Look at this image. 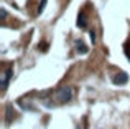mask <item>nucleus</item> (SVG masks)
<instances>
[{"instance_id":"1","label":"nucleus","mask_w":130,"mask_h":129,"mask_svg":"<svg viewBox=\"0 0 130 129\" xmlns=\"http://www.w3.org/2000/svg\"><path fill=\"white\" fill-rule=\"evenodd\" d=\"M71 98H73V89H71L69 86L59 88V89L51 96V101L48 103V108H54L56 104H66Z\"/></svg>"},{"instance_id":"2","label":"nucleus","mask_w":130,"mask_h":129,"mask_svg":"<svg viewBox=\"0 0 130 129\" xmlns=\"http://www.w3.org/2000/svg\"><path fill=\"white\" fill-rule=\"evenodd\" d=\"M13 76V70L12 68H5V71H3V76H2V91L7 89V86H8L10 83V78Z\"/></svg>"},{"instance_id":"3","label":"nucleus","mask_w":130,"mask_h":129,"mask_svg":"<svg viewBox=\"0 0 130 129\" xmlns=\"http://www.w3.org/2000/svg\"><path fill=\"white\" fill-rule=\"evenodd\" d=\"M127 81H128V74L124 73V71H120V73H119L117 76L114 78V83H115V84H125Z\"/></svg>"},{"instance_id":"4","label":"nucleus","mask_w":130,"mask_h":129,"mask_svg":"<svg viewBox=\"0 0 130 129\" xmlns=\"http://www.w3.org/2000/svg\"><path fill=\"white\" fill-rule=\"evenodd\" d=\"M77 25H79V28H86L87 27V18H86V15H84V12H81L79 15H77Z\"/></svg>"},{"instance_id":"5","label":"nucleus","mask_w":130,"mask_h":129,"mask_svg":"<svg viewBox=\"0 0 130 129\" xmlns=\"http://www.w3.org/2000/svg\"><path fill=\"white\" fill-rule=\"evenodd\" d=\"M76 48H77V51H79L81 55H86V53L89 51V48H87L86 45H84L83 40H77V42H76Z\"/></svg>"},{"instance_id":"6","label":"nucleus","mask_w":130,"mask_h":129,"mask_svg":"<svg viewBox=\"0 0 130 129\" xmlns=\"http://www.w3.org/2000/svg\"><path fill=\"white\" fill-rule=\"evenodd\" d=\"M5 121L7 123H10V121H12V108H7V116H5Z\"/></svg>"},{"instance_id":"7","label":"nucleus","mask_w":130,"mask_h":129,"mask_svg":"<svg viewBox=\"0 0 130 129\" xmlns=\"http://www.w3.org/2000/svg\"><path fill=\"white\" fill-rule=\"evenodd\" d=\"M125 55H127V58H128V61H130V42L128 43H125Z\"/></svg>"},{"instance_id":"8","label":"nucleus","mask_w":130,"mask_h":129,"mask_svg":"<svg viewBox=\"0 0 130 129\" xmlns=\"http://www.w3.org/2000/svg\"><path fill=\"white\" fill-rule=\"evenodd\" d=\"M0 17H2V22H5V18H7V12H5V8L0 10Z\"/></svg>"},{"instance_id":"9","label":"nucleus","mask_w":130,"mask_h":129,"mask_svg":"<svg viewBox=\"0 0 130 129\" xmlns=\"http://www.w3.org/2000/svg\"><path fill=\"white\" fill-rule=\"evenodd\" d=\"M89 36H91L92 43H94V42H95V32H94V30H91V32H89Z\"/></svg>"},{"instance_id":"10","label":"nucleus","mask_w":130,"mask_h":129,"mask_svg":"<svg viewBox=\"0 0 130 129\" xmlns=\"http://www.w3.org/2000/svg\"><path fill=\"white\" fill-rule=\"evenodd\" d=\"M44 5H46V0H41V5H40V8H38V13H41V12H43Z\"/></svg>"},{"instance_id":"11","label":"nucleus","mask_w":130,"mask_h":129,"mask_svg":"<svg viewBox=\"0 0 130 129\" xmlns=\"http://www.w3.org/2000/svg\"><path fill=\"white\" fill-rule=\"evenodd\" d=\"M76 129H81V127H79V126H76Z\"/></svg>"}]
</instances>
